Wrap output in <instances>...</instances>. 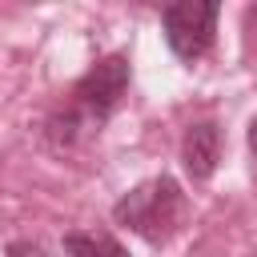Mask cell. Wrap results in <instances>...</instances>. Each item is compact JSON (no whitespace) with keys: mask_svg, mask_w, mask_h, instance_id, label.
Returning <instances> with one entry per match:
<instances>
[{"mask_svg":"<svg viewBox=\"0 0 257 257\" xmlns=\"http://www.w3.org/2000/svg\"><path fill=\"white\" fill-rule=\"evenodd\" d=\"M112 217H116V225L141 233L149 245H161L185 221V193L173 177H153V181L137 185L133 193H124L116 201Z\"/></svg>","mask_w":257,"mask_h":257,"instance_id":"1","label":"cell"},{"mask_svg":"<svg viewBox=\"0 0 257 257\" xmlns=\"http://www.w3.org/2000/svg\"><path fill=\"white\" fill-rule=\"evenodd\" d=\"M221 8L217 4H201V0H177L165 8V40L181 60H197L209 52L213 44V28H217Z\"/></svg>","mask_w":257,"mask_h":257,"instance_id":"2","label":"cell"},{"mask_svg":"<svg viewBox=\"0 0 257 257\" xmlns=\"http://www.w3.org/2000/svg\"><path fill=\"white\" fill-rule=\"evenodd\" d=\"M124 88H128V56H108V60H100L92 72H84L80 76V84H76V104L88 112V116H108L112 108H116V100L124 96Z\"/></svg>","mask_w":257,"mask_h":257,"instance_id":"3","label":"cell"},{"mask_svg":"<svg viewBox=\"0 0 257 257\" xmlns=\"http://www.w3.org/2000/svg\"><path fill=\"white\" fill-rule=\"evenodd\" d=\"M181 157H185V169H189L197 181L213 177V169H217V161H221V133H217V124H213V120L193 124V128L185 133Z\"/></svg>","mask_w":257,"mask_h":257,"instance_id":"4","label":"cell"},{"mask_svg":"<svg viewBox=\"0 0 257 257\" xmlns=\"http://www.w3.org/2000/svg\"><path fill=\"white\" fill-rule=\"evenodd\" d=\"M64 253L68 257H128L124 245H116L108 233H68Z\"/></svg>","mask_w":257,"mask_h":257,"instance_id":"5","label":"cell"},{"mask_svg":"<svg viewBox=\"0 0 257 257\" xmlns=\"http://www.w3.org/2000/svg\"><path fill=\"white\" fill-rule=\"evenodd\" d=\"M249 149H253V157H257V120L249 124Z\"/></svg>","mask_w":257,"mask_h":257,"instance_id":"6","label":"cell"}]
</instances>
